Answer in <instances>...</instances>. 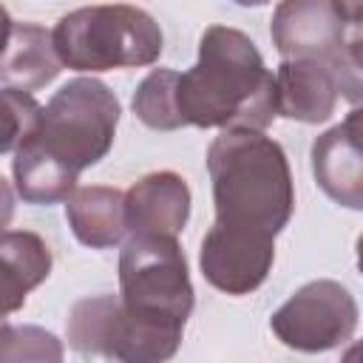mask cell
Instances as JSON below:
<instances>
[{
    "mask_svg": "<svg viewBox=\"0 0 363 363\" xmlns=\"http://www.w3.org/2000/svg\"><path fill=\"white\" fill-rule=\"evenodd\" d=\"M182 128L264 130L275 116V82L255 43L230 26H210L199 40V60L176 77Z\"/></svg>",
    "mask_w": 363,
    "mask_h": 363,
    "instance_id": "cell-1",
    "label": "cell"
},
{
    "mask_svg": "<svg viewBox=\"0 0 363 363\" xmlns=\"http://www.w3.org/2000/svg\"><path fill=\"white\" fill-rule=\"evenodd\" d=\"M216 221L278 235L295 210L284 147L261 130H224L207 150Z\"/></svg>",
    "mask_w": 363,
    "mask_h": 363,
    "instance_id": "cell-2",
    "label": "cell"
},
{
    "mask_svg": "<svg viewBox=\"0 0 363 363\" xmlns=\"http://www.w3.org/2000/svg\"><path fill=\"white\" fill-rule=\"evenodd\" d=\"M51 43L62 68L91 74L153 65L164 45L159 23L130 3L74 9L54 26Z\"/></svg>",
    "mask_w": 363,
    "mask_h": 363,
    "instance_id": "cell-3",
    "label": "cell"
},
{
    "mask_svg": "<svg viewBox=\"0 0 363 363\" xmlns=\"http://www.w3.org/2000/svg\"><path fill=\"white\" fill-rule=\"evenodd\" d=\"M119 113V99L105 82L77 77L48 99L26 139L79 176L111 150Z\"/></svg>",
    "mask_w": 363,
    "mask_h": 363,
    "instance_id": "cell-4",
    "label": "cell"
},
{
    "mask_svg": "<svg viewBox=\"0 0 363 363\" xmlns=\"http://www.w3.org/2000/svg\"><path fill=\"white\" fill-rule=\"evenodd\" d=\"M119 298L142 320L184 329L193 312L187 261L173 235H130L119 252Z\"/></svg>",
    "mask_w": 363,
    "mask_h": 363,
    "instance_id": "cell-5",
    "label": "cell"
},
{
    "mask_svg": "<svg viewBox=\"0 0 363 363\" xmlns=\"http://www.w3.org/2000/svg\"><path fill=\"white\" fill-rule=\"evenodd\" d=\"M275 337L298 352H326L346 343L357 329L352 292L329 278L303 284L269 320Z\"/></svg>",
    "mask_w": 363,
    "mask_h": 363,
    "instance_id": "cell-6",
    "label": "cell"
},
{
    "mask_svg": "<svg viewBox=\"0 0 363 363\" xmlns=\"http://www.w3.org/2000/svg\"><path fill=\"white\" fill-rule=\"evenodd\" d=\"M269 37L284 60H332L349 40L360 37V26L349 23L337 0H281Z\"/></svg>",
    "mask_w": 363,
    "mask_h": 363,
    "instance_id": "cell-7",
    "label": "cell"
},
{
    "mask_svg": "<svg viewBox=\"0 0 363 363\" xmlns=\"http://www.w3.org/2000/svg\"><path fill=\"white\" fill-rule=\"evenodd\" d=\"M201 275L227 295L255 292L275 261V241L267 233L213 224L201 241Z\"/></svg>",
    "mask_w": 363,
    "mask_h": 363,
    "instance_id": "cell-8",
    "label": "cell"
},
{
    "mask_svg": "<svg viewBox=\"0 0 363 363\" xmlns=\"http://www.w3.org/2000/svg\"><path fill=\"white\" fill-rule=\"evenodd\" d=\"M363 119L354 108L340 125L329 128L312 145V173L318 187L340 207H363V167H360Z\"/></svg>",
    "mask_w": 363,
    "mask_h": 363,
    "instance_id": "cell-9",
    "label": "cell"
},
{
    "mask_svg": "<svg viewBox=\"0 0 363 363\" xmlns=\"http://www.w3.org/2000/svg\"><path fill=\"white\" fill-rule=\"evenodd\" d=\"M272 82L278 113L306 125L326 122L340 99V79L326 60L289 57L278 65Z\"/></svg>",
    "mask_w": 363,
    "mask_h": 363,
    "instance_id": "cell-10",
    "label": "cell"
},
{
    "mask_svg": "<svg viewBox=\"0 0 363 363\" xmlns=\"http://www.w3.org/2000/svg\"><path fill=\"white\" fill-rule=\"evenodd\" d=\"M190 216V187L173 170L142 176L125 193V227L130 235H179Z\"/></svg>",
    "mask_w": 363,
    "mask_h": 363,
    "instance_id": "cell-11",
    "label": "cell"
},
{
    "mask_svg": "<svg viewBox=\"0 0 363 363\" xmlns=\"http://www.w3.org/2000/svg\"><path fill=\"white\" fill-rule=\"evenodd\" d=\"M51 272L48 244L28 230L0 233V323L23 309L26 295Z\"/></svg>",
    "mask_w": 363,
    "mask_h": 363,
    "instance_id": "cell-12",
    "label": "cell"
},
{
    "mask_svg": "<svg viewBox=\"0 0 363 363\" xmlns=\"http://www.w3.org/2000/svg\"><path fill=\"white\" fill-rule=\"evenodd\" d=\"M60 71L62 62L54 51L51 31L37 23H14L0 54V82L31 94L54 82Z\"/></svg>",
    "mask_w": 363,
    "mask_h": 363,
    "instance_id": "cell-13",
    "label": "cell"
},
{
    "mask_svg": "<svg viewBox=\"0 0 363 363\" xmlns=\"http://www.w3.org/2000/svg\"><path fill=\"white\" fill-rule=\"evenodd\" d=\"M65 216L74 235L91 250L116 247L128 227H125V193L105 184L74 187L65 199Z\"/></svg>",
    "mask_w": 363,
    "mask_h": 363,
    "instance_id": "cell-14",
    "label": "cell"
},
{
    "mask_svg": "<svg viewBox=\"0 0 363 363\" xmlns=\"http://www.w3.org/2000/svg\"><path fill=\"white\" fill-rule=\"evenodd\" d=\"M122 298L119 295H94L71 306L65 335L68 346L79 354H96L116 360V346L122 337Z\"/></svg>",
    "mask_w": 363,
    "mask_h": 363,
    "instance_id": "cell-15",
    "label": "cell"
},
{
    "mask_svg": "<svg viewBox=\"0 0 363 363\" xmlns=\"http://www.w3.org/2000/svg\"><path fill=\"white\" fill-rule=\"evenodd\" d=\"M14 187L23 201L28 204H57L65 201L77 187V173L45 156L31 139H23V145L14 150L11 162Z\"/></svg>",
    "mask_w": 363,
    "mask_h": 363,
    "instance_id": "cell-16",
    "label": "cell"
},
{
    "mask_svg": "<svg viewBox=\"0 0 363 363\" xmlns=\"http://www.w3.org/2000/svg\"><path fill=\"white\" fill-rule=\"evenodd\" d=\"M176 71L170 68H153L133 94V113L142 125L153 130H179V108H176Z\"/></svg>",
    "mask_w": 363,
    "mask_h": 363,
    "instance_id": "cell-17",
    "label": "cell"
},
{
    "mask_svg": "<svg viewBox=\"0 0 363 363\" xmlns=\"http://www.w3.org/2000/svg\"><path fill=\"white\" fill-rule=\"evenodd\" d=\"M40 105L28 91L0 88V153H11L34 130L40 119Z\"/></svg>",
    "mask_w": 363,
    "mask_h": 363,
    "instance_id": "cell-18",
    "label": "cell"
},
{
    "mask_svg": "<svg viewBox=\"0 0 363 363\" xmlns=\"http://www.w3.org/2000/svg\"><path fill=\"white\" fill-rule=\"evenodd\" d=\"M0 360H62V343L40 326L0 323Z\"/></svg>",
    "mask_w": 363,
    "mask_h": 363,
    "instance_id": "cell-19",
    "label": "cell"
},
{
    "mask_svg": "<svg viewBox=\"0 0 363 363\" xmlns=\"http://www.w3.org/2000/svg\"><path fill=\"white\" fill-rule=\"evenodd\" d=\"M11 218H14V193H11V184L0 176V233H6Z\"/></svg>",
    "mask_w": 363,
    "mask_h": 363,
    "instance_id": "cell-20",
    "label": "cell"
},
{
    "mask_svg": "<svg viewBox=\"0 0 363 363\" xmlns=\"http://www.w3.org/2000/svg\"><path fill=\"white\" fill-rule=\"evenodd\" d=\"M11 26H14V20L9 17V11H6V6H0V54L6 51V43H9V34H11Z\"/></svg>",
    "mask_w": 363,
    "mask_h": 363,
    "instance_id": "cell-21",
    "label": "cell"
},
{
    "mask_svg": "<svg viewBox=\"0 0 363 363\" xmlns=\"http://www.w3.org/2000/svg\"><path fill=\"white\" fill-rule=\"evenodd\" d=\"M337 6L349 17V23H357L360 26V0H337Z\"/></svg>",
    "mask_w": 363,
    "mask_h": 363,
    "instance_id": "cell-22",
    "label": "cell"
},
{
    "mask_svg": "<svg viewBox=\"0 0 363 363\" xmlns=\"http://www.w3.org/2000/svg\"><path fill=\"white\" fill-rule=\"evenodd\" d=\"M233 3H238V6H264L269 0H233Z\"/></svg>",
    "mask_w": 363,
    "mask_h": 363,
    "instance_id": "cell-23",
    "label": "cell"
}]
</instances>
